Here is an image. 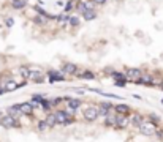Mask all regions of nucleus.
<instances>
[{
	"label": "nucleus",
	"mask_w": 163,
	"mask_h": 142,
	"mask_svg": "<svg viewBox=\"0 0 163 142\" xmlns=\"http://www.w3.org/2000/svg\"><path fill=\"white\" fill-rule=\"evenodd\" d=\"M7 26H8V27L13 26V19H7Z\"/></svg>",
	"instance_id": "obj_27"
},
{
	"label": "nucleus",
	"mask_w": 163,
	"mask_h": 142,
	"mask_svg": "<svg viewBox=\"0 0 163 142\" xmlns=\"http://www.w3.org/2000/svg\"><path fill=\"white\" fill-rule=\"evenodd\" d=\"M114 109L119 115H128L130 114V107L127 104H117V106H114Z\"/></svg>",
	"instance_id": "obj_9"
},
{
	"label": "nucleus",
	"mask_w": 163,
	"mask_h": 142,
	"mask_svg": "<svg viewBox=\"0 0 163 142\" xmlns=\"http://www.w3.org/2000/svg\"><path fill=\"white\" fill-rule=\"evenodd\" d=\"M51 107V103L49 101H43V109H49Z\"/></svg>",
	"instance_id": "obj_25"
},
{
	"label": "nucleus",
	"mask_w": 163,
	"mask_h": 142,
	"mask_svg": "<svg viewBox=\"0 0 163 142\" xmlns=\"http://www.w3.org/2000/svg\"><path fill=\"white\" fill-rule=\"evenodd\" d=\"M8 114H10L11 117L17 118V117L21 115V111H19V107H17V106H11V107L8 109Z\"/></svg>",
	"instance_id": "obj_16"
},
{
	"label": "nucleus",
	"mask_w": 163,
	"mask_h": 142,
	"mask_svg": "<svg viewBox=\"0 0 163 142\" xmlns=\"http://www.w3.org/2000/svg\"><path fill=\"white\" fill-rule=\"evenodd\" d=\"M54 115H56V120H57V123H60V125H67V123H72V122H75L72 117H70L65 111H57V112H54Z\"/></svg>",
	"instance_id": "obj_4"
},
{
	"label": "nucleus",
	"mask_w": 163,
	"mask_h": 142,
	"mask_svg": "<svg viewBox=\"0 0 163 142\" xmlns=\"http://www.w3.org/2000/svg\"><path fill=\"white\" fill-rule=\"evenodd\" d=\"M26 5H22V3H17V2H13V8H16V10H21V8H24Z\"/></svg>",
	"instance_id": "obj_23"
},
{
	"label": "nucleus",
	"mask_w": 163,
	"mask_h": 142,
	"mask_svg": "<svg viewBox=\"0 0 163 142\" xmlns=\"http://www.w3.org/2000/svg\"><path fill=\"white\" fill-rule=\"evenodd\" d=\"M49 82H59V81H63V76L60 73H57V71H51L49 73Z\"/></svg>",
	"instance_id": "obj_14"
},
{
	"label": "nucleus",
	"mask_w": 163,
	"mask_h": 142,
	"mask_svg": "<svg viewBox=\"0 0 163 142\" xmlns=\"http://www.w3.org/2000/svg\"><path fill=\"white\" fill-rule=\"evenodd\" d=\"M16 88H17V84H16L13 79L5 81V92H13V90H16Z\"/></svg>",
	"instance_id": "obj_13"
},
{
	"label": "nucleus",
	"mask_w": 163,
	"mask_h": 142,
	"mask_svg": "<svg viewBox=\"0 0 163 142\" xmlns=\"http://www.w3.org/2000/svg\"><path fill=\"white\" fill-rule=\"evenodd\" d=\"M13 2H17V3H22V5H26V3H27V0H13Z\"/></svg>",
	"instance_id": "obj_26"
},
{
	"label": "nucleus",
	"mask_w": 163,
	"mask_h": 142,
	"mask_svg": "<svg viewBox=\"0 0 163 142\" xmlns=\"http://www.w3.org/2000/svg\"><path fill=\"white\" fill-rule=\"evenodd\" d=\"M139 82H141V84H147V85H149V84H152V78H151V76H144V74H143V78L139 79Z\"/></svg>",
	"instance_id": "obj_20"
},
{
	"label": "nucleus",
	"mask_w": 163,
	"mask_h": 142,
	"mask_svg": "<svg viewBox=\"0 0 163 142\" xmlns=\"http://www.w3.org/2000/svg\"><path fill=\"white\" fill-rule=\"evenodd\" d=\"M112 106L111 104H108V103H103V104H100V107H98V115H101L103 118L108 115V112H109V109H111Z\"/></svg>",
	"instance_id": "obj_10"
},
{
	"label": "nucleus",
	"mask_w": 163,
	"mask_h": 142,
	"mask_svg": "<svg viewBox=\"0 0 163 142\" xmlns=\"http://www.w3.org/2000/svg\"><path fill=\"white\" fill-rule=\"evenodd\" d=\"M144 122V118H143V115H139V114H133L131 115V123L135 125V126H141V123Z\"/></svg>",
	"instance_id": "obj_11"
},
{
	"label": "nucleus",
	"mask_w": 163,
	"mask_h": 142,
	"mask_svg": "<svg viewBox=\"0 0 163 142\" xmlns=\"http://www.w3.org/2000/svg\"><path fill=\"white\" fill-rule=\"evenodd\" d=\"M17 107H19L21 114H27V115H30L32 111H33V106H32L30 103H22V104H19Z\"/></svg>",
	"instance_id": "obj_8"
},
{
	"label": "nucleus",
	"mask_w": 163,
	"mask_h": 142,
	"mask_svg": "<svg viewBox=\"0 0 163 142\" xmlns=\"http://www.w3.org/2000/svg\"><path fill=\"white\" fill-rule=\"evenodd\" d=\"M130 122L128 115H119L117 114V122H116V128H125Z\"/></svg>",
	"instance_id": "obj_6"
},
{
	"label": "nucleus",
	"mask_w": 163,
	"mask_h": 142,
	"mask_svg": "<svg viewBox=\"0 0 163 142\" xmlns=\"http://www.w3.org/2000/svg\"><path fill=\"white\" fill-rule=\"evenodd\" d=\"M84 14V17L87 19V21H92V19H95V11L94 10H87L86 13H82Z\"/></svg>",
	"instance_id": "obj_19"
},
{
	"label": "nucleus",
	"mask_w": 163,
	"mask_h": 142,
	"mask_svg": "<svg viewBox=\"0 0 163 142\" xmlns=\"http://www.w3.org/2000/svg\"><path fill=\"white\" fill-rule=\"evenodd\" d=\"M82 78H89V79H94V74H92V73H89V71H86V73L82 74Z\"/></svg>",
	"instance_id": "obj_24"
},
{
	"label": "nucleus",
	"mask_w": 163,
	"mask_h": 142,
	"mask_svg": "<svg viewBox=\"0 0 163 142\" xmlns=\"http://www.w3.org/2000/svg\"><path fill=\"white\" fill-rule=\"evenodd\" d=\"M151 118H152V122H158V117L157 115H151Z\"/></svg>",
	"instance_id": "obj_28"
},
{
	"label": "nucleus",
	"mask_w": 163,
	"mask_h": 142,
	"mask_svg": "<svg viewBox=\"0 0 163 142\" xmlns=\"http://www.w3.org/2000/svg\"><path fill=\"white\" fill-rule=\"evenodd\" d=\"M0 126H2V120H0Z\"/></svg>",
	"instance_id": "obj_31"
},
{
	"label": "nucleus",
	"mask_w": 163,
	"mask_h": 142,
	"mask_svg": "<svg viewBox=\"0 0 163 142\" xmlns=\"http://www.w3.org/2000/svg\"><path fill=\"white\" fill-rule=\"evenodd\" d=\"M125 78L127 81H131V82H136L143 78V71L139 69V68H128L125 71Z\"/></svg>",
	"instance_id": "obj_2"
},
{
	"label": "nucleus",
	"mask_w": 163,
	"mask_h": 142,
	"mask_svg": "<svg viewBox=\"0 0 163 142\" xmlns=\"http://www.w3.org/2000/svg\"><path fill=\"white\" fill-rule=\"evenodd\" d=\"M161 87H163V82H161Z\"/></svg>",
	"instance_id": "obj_32"
},
{
	"label": "nucleus",
	"mask_w": 163,
	"mask_h": 142,
	"mask_svg": "<svg viewBox=\"0 0 163 142\" xmlns=\"http://www.w3.org/2000/svg\"><path fill=\"white\" fill-rule=\"evenodd\" d=\"M29 79H33V82H37V84H41V82H44L43 76H41L40 73H37V71H30Z\"/></svg>",
	"instance_id": "obj_12"
},
{
	"label": "nucleus",
	"mask_w": 163,
	"mask_h": 142,
	"mask_svg": "<svg viewBox=\"0 0 163 142\" xmlns=\"http://www.w3.org/2000/svg\"><path fill=\"white\" fill-rule=\"evenodd\" d=\"M62 71H63V73H67V74H78V66L73 65V63H65L63 68H62Z\"/></svg>",
	"instance_id": "obj_7"
},
{
	"label": "nucleus",
	"mask_w": 163,
	"mask_h": 142,
	"mask_svg": "<svg viewBox=\"0 0 163 142\" xmlns=\"http://www.w3.org/2000/svg\"><path fill=\"white\" fill-rule=\"evenodd\" d=\"M82 114H84L86 120L94 122L95 118H98V107H95V106H87V107H84Z\"/></svg>",
	"instance_id": "obj_3"
},
{
	"label": "nucleus",
	"mask_w": 163,
	"mask_h": 142,
	"mask_svg": "<svg viewBox=\"0 0 163 142\" xmlns=\"http://www.w3.org/2000/svg\"><path fill=\"white\" fill-rule=\"evenodd\" d=\"M139 131H141V134L144 136H154L157 133V125L154 122H143L141 126H139Z\"/></svg>",
	"instance_id": "obj_1"
},
{
	"label": "nucleus",
	"mask_w": 163,
	"mask_h": 142,
	"mask_svg": "<svg viewBox=\"0 0 163 142\" xmlns=\"http://www.w3.org/2000/svg\"><path fill=\"white\" fill-rule=\"evenodd\" d=\"M46 123L49 125V128H52L54 125H57V120H56V115L54 114H49L48 117H46Z\"/></svg>",
	"instance_id": "obj_15"
},
{
	"label": "nucleus",
	"mask_w": 163,
	"mask_h": 142,
	"mask_svg": "<svg viewBox=\"0 0 163 142\" xmlns=\"http://www.w3.org/2000/svg\"><path fill=\"white\" fill-rule=\"evenodd\" d=\"M67 104H68L70 107H73V109H78V107L81 106V103H79L78 100H72V98H68V100H67Z\"/></svg>",
	"instance_id": "obj_17"
},
{
	"label": "nucleus",
	"mask_w": 163,
	"mask_h": 142,
	"mask_svg": "<svg viewBox=\"0 0 163 142\" xmlns=\"http://www.w3.org/2000/svg\"><path fill=\"white\" fill-rule=\"evenodd\" d=\"M5 92V85H2V84H0V95H2Z\"/></svg>",
	"instance_id": "obj_29"
},
{
	"label": "nucleus",
	"mask_w": 163,
	"mask_h": 142,
	"mask_svg": "<svg viewBox=\"0 0 163 142\" xmlns=\"http://www.w3.org/2000/svg\"><path fill=\"white\" fill-rule=\"evenodd\" d=\"M94 2H95V3H100V5H101V3H105V2H106V0H94Z\"/></svg>",
	"instance_id": "obj_30"
},
{
	"label": "nucleus",
	"mask_w": 163,
	"mask_h": 142,
	"mask_svg": "<svg viewBox=\"0 0 163 142\" xmlns=\"http://www.w3.org/2000/svg\"><path fill=\"white\" fill-rule=\"evenodd\" d=\"M38 128H40V130H48V128H49V125L46 123V120H43V122H40V123H38Z\"/></svg>",
	"instance_id": "obj_22"
},
{
	"label": "nucleus",
	"mask_w": 163,
	"mask_h": 142,
	"mask_svg": "<svg viewBox=\"0 0 163 142\" xmlns=\"http://www.w3.org/2000/svg\"><path fill=\"white\" fill-rule=\"evenodd\" d=\"M57 21H59L60 26H65L67 22H70V16H67V14H60V16L57 17Z\"/></svg>",
	"instance_id": "obj_18"
},
{
	"label": "nucleus",
	"mask_w": 163,
	"mask_h": 142,
	"mask_svg": "<svg viewBox=\"0 0 163 142\" xmlns=\"http://www.w3.org/2000/svg\"><path fill=\"white\" fill-rule=\"evenodd\" d=\"M0 120H2V126L3 128H8V130L17 125V120H16L14 117H11V115H5V117L0 118Z\"/></svg>",
	"instance_id": "obj_5"
},
{
	"label": "nucleus",
	"mask_w": 163,
	"mask_h": 142,
	"mask_svg": "<svg viewBox=\"0 0 163 142\" xmlns=\"http://www.w3.org/2000/svg\"><path fill=\"white\" fill-rule=\"evenodd\" d=\"M70 24H72L73 27H76V26H79V19L76 16H70Z\"/></svg>",
	"instance_id": "obj_21"
}]
</instances>
